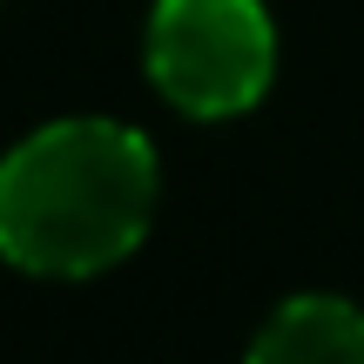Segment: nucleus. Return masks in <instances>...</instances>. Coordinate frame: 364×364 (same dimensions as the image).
I'll use <instances>...</instances> for the list:
<instances>
[{
	"instance_id": "obj_1",
	"label": "nucleus",
	"mask_w": 364,
	"mask_h": 364,
	"mask_svg": "<svg viewBox=\"0 0 364 364\" xmlns=\"http://www.w3.org/2000/svg\"><path fill=\"white\" fill-rule=\"evenodd\" d=\"M162 162L142 129L61 115L0 156V257L27 277H95L142 250Z\"/></svg>"
},
{
	"instance_id": "obj_2",
	"label": "nucleus",
	"mask_w": 364,
	"mask_h": 364,
	"mask_svg": "<svg viewBox=\"0 0 364 364\" xmlns=\"http://www.w3.org/2000/svg\"><path fill=\"white\" fill-rule=\"evenodd\" d=\"M149 81L196 122H223L263 102L277 75V27L263 0H156Z\"/></svg>"
},
{
	"instance_id": "obj_3",
	"label": "nucleus",
	"mask_w": 364,
	"mask_h": 364,
	"mask_svg": "<svg viewBox=\"0 0 364 364\" xmlns=\"http://www.w3.org/2000/svg\"><path fill=\"white\" fill-rule=\"evenodd\" d=\"M243 364H364V311L351 297H290L263 317Z\"/></svg>"
}]
</instances>
